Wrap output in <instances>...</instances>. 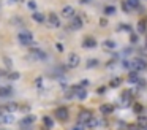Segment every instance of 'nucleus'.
<instances>
[{
	"mask_svg": "<svg viewBox=\"0 0 147 130\" xmlns=\"http://www.w3.org/2000/svg\"><path fill=\"white\" fill-rule=\"evenodd\" d=\"M112 110H114L112 105H101V106H100V111H101L103 114H111Z\"/></svg>",
	"mask_w": 147,
	"mask_h": 130,
	"instance_id": "4468645a",
	"label": "nucleus"
},
{
	"mask_svg": "<svg viewBox=\"0 0 147 130\" xmlns=\"http://www.w3.org/2000/svg\"><path fill=\"white\" fill-rule=\"evenodd\" d=\"M55 117H57L59 120H67L68 119V108L65 106H60L55 110Z\"/></svg>",
	"mask_w": 147,
	"mask_h": 130,
	"instance_id": "423d86ee",
	"label": "nucleus"
},
{
	"mask_svg": "<svg viewBox=\"0 0 147 130\" xmlns=\"http://www.w3.org/2000/svg\"><path fill=\"white\" fill-rule=\"evenodd\" d=\"M43 124H45L46 129H52V127H54V120H52V117H49V116L43 117Z\"/></svg>",
	"mask_w": 147,
	"mask_h": 130,
	"instance_id": "f8f14e48",
	"label": "nucleus"
},
{
	"mask_svg": "<svg viewBox=\"0 0 147 130\" xmlns=\"http://www.w3.org/2000/svg\"><path fill=\"white\" fill-rule=\"evenodd\" d=\"M98 65V60L96 59H90L89 62H87V67H89V68H93V67H96Z\"/></svg>",
	"mask_w": 147,
	"mask_h": 130,
	"instance_id": "5701e85b",
	"label": "nucleus"
},
{
	"mask_svg": "<svg viewBox=\"0 0 147 130\" xmlns=\"http://www.w3.org/2000/svg\"><path fill=\"white\" fill-rule=\"evenodd\" d=\"M73 21H71V29H74V30H78V29L82 27V19L79 18V16H73Z\"/></svg>",
	"mask_w": 147,
	"mask_h": 130,
	"instance_id": "9d476101",
	"label": "nucleus"
},
{
	"mask_svg": "<svg viewBox=\"0 0 147 130\" xmlns=\"http://www.w3.org/2000/svg\"><path fill=\"white\" fill-rule=\"evenodd\" d=\"M18 41H19L21 44H32L33 41V35L30 33V32H19V35H18Z\"/></svg>",
	"mask_w": 147,
	"mask_h": 130,
	"instance_id": "f257e3e1",
	"label": "nucleus"
},
{
	"mask_svg": "<svg viewBox=\"0 0 147 130\" xmlns=\"http://www.w3.org/2000/svg\"><path fill=\"white\" fill-rule=\"evenodd\" d=\"M120 84H122V78H112L111 82H109V86H111V87H119Z\"/></svg>",
	"mask_w": 147,
	"mask_h": 130,
	"instance_id": "6ab92c4d",
	"label": "nucleus"
},
{
	"mask_svg": "<svg viewBox=\"0 0 147 130\" xmlns=\"http://www.w3.org/2000/svg\"><path fill=\"white\" fill-rule=\"evenodd\" d=\"M0 130H5V129H0Z\"/></svg>",
	"mask_w": 147,
	"mask_h": 130,
	"instance_id": "58836bf2",
	"label": "nucleus"
},
{
	"mask_svg": "<svg viewBox=\"0 0 147 130\" xmlns=\"http://www.w3.org/2000/svg\"><path fill=\"white\" fill-rule=\"evenodd\" d=\"M7 110L13 113V111H16V110H18V105H16V103H10V105L7 106Z\"/></svg>",
	"mask_w": 147,
	"mask_h": 130,
	"instance_id": "b1692460",
	"label": "nucleus"
},
{
	"mask_svg": "<svg viewBox=\"0 0 147 130\" xmlns=\"http://www.w3.org/2000/svg\"><path fill=\"white\" fill-rule=\"evenodd\" d=\"M13 2H18V0H13Z\"/></svg>",
	"mask_w": 147,
	"mask_h": 130,
	"instance_id": "4c0bfd02",
	"label": "nucleus"
},
{
	"mask_svg": "<svg viewBox=\"0 0 147 130\" xmlns=\"http://www.w3.org/2000/svg\"><path fill=\"white\" fill-rule=\"evenodd\" d=\"M73 92L76 94V97L79 98V100H84V98L87 97V91L84 87H81V86H74L73 87Z\"/></svg>",
	"mask_w": 147,
	"mask_h": 130,
	"instance_id": "6e6552de",
	"label": "nucleus"
},
{
	"mask_svg": "<svg viewBox=\"0 0 147 130\" xmlns=\"http://www.w3.org/2000/svg\"><path fill=\"white\" fill-rule=\"evenodd\" d=\"M122 8H123V11H130V10H131V8H130V6H128L127 3H125V2L122 3Z\"/></svg>",
	"mask_w": 147,
	"mask_h": 130,
	"instance_id": "c756f323",
	"label": "nucleus"
},
{
	"mask_svg": "<svg viewBox=\"0 0 147 130\" xmlns=\"http://www.w3.org/2000/svg\"><path fill=\"white\" fill-rule=\"evenodd\" d=\"M125 3H127L131 10H134V8H138V6H139V0H125Z\"/></svg>",
	"mask_w": 147,
	"mask_h": 130,
	"instance_id": "a211bd4d",
	"label": "nucleus"
},
{
	"mask_svg": "<svg viewBox=\"0 0 147 130\" xmlns=\"http://www.w3.org/2000/svg\"><path fill=\"white\" fill-rule=\"evenodd\" d=\"M3 122H5V114L0 113V124H3Z\"/></svg>",
	"mask_w": 147,
	"mask_h": 130,
	"instance_id": "2f4dec72",
	"label": "nucleus"
},
{
	"mask_svg": "<svg viewBox=\"0 0 147 130\" xmlns=\"http://www.w3.org/2000/svg\"><path fill=\"white\" fill-rule=\"evenodd\" d=\"M92 117H93V116H92V113H90V111L84 110V111H81V113H79L78 120H79V124H82V125H84V124L87 125V124H89V120L92 119Z\"/></svg>",
	"mask_w": 147,
	"mask_h": 130,
	"instance_id": "7ed1b4c3",
	"label": "nucleus"
},
{
	"mask_svg": "<svg viewBox=\"0 0 147 130\" xmlns=\"http://www.w3.org/2000/svg\"><path fill=\"white\" fill-rule=\"evenodd\" d=\"M13 94V89L8 87V86H3V87H0V97H8V95Z\"/></svg>",
	"mask_w": 147,
	"mask_h": 130,
	"instance_id": "9b49d317",
	"label": "nucleus"
},
{
	"mask_svg": "<svg viewBox=\"0 0 147 130\" xmlns=\"http://www.w3.org/2000/svg\"><path fill=\"white\" fill-rule=\"evenodd\" d=\"M134 111H136V113H141V111H142V106H141V105H134Z\"/></svg>",
	"mask_w": 147,
	"mask_h": 130,
	"instance_id": "c85d7f7f",
	"label": "nucleus"
},
{
	"mask_svg": "<svg viewBox=\"0 0 147 130\" xmlns=\"http://www.w3.org/2000/svg\"><path fill=\"white\" fill-rule=\"evenodd\" d=\"M115 13V6H106L105 8V14L106 16H112Z\"/></svg>",
	"mask_w": 147,
	"mask_h": 130,
	"instance_id": "412c9836",
	"label": "nucleus"
},
{
	"mask_svg": "<svg viewBox=\"0 0 147 130\" xmlns=\"http://www.w3.org/2000/svg\"><path fill=\"white\" fill-rule=\"evenodd\" d=\"M8 78H10V79H19L21 78V75H19V73H10V75H8Z\"/></svg>",
	"mask_w": 147,
	"mask_h": 130,
	"instance_id": "393cba45",
	"label": "nucleus"
},
{
	"mask_svg": "<svg viewBox=\"0 0 147 130\" xmlns=\"http://www.w3.org/2000/svg\"><path fill=\"white\" fill-rule=\"evenodd\" d=\"M128 81L130 82H139V73L138 71H131L128 75Z\"/></svg>",
	"mask_w": 147,
	"mask_h": 130,
	"instance_id": "2eb2a0df",
	"label": "nucleus"
},
{
	"mask_svg": "<svg viewBox=\"0 0 147 130\" xmlns=\"http://www.w3.org/2000/svg\"><path fill=\"white\" fill-rule=\"evenodd\" d=\"M131 41H133V43H136V41H138V37H136V35H131Z\"/></svg>",
	"mask_w": 147,
	"mask_h": 130,
	"instance_id": "c9c22d12",
	"label": "nucleus"
},
{
	"mask_svg": "<svg viewBox=\"0 0 147 130\" xmlns=\"http://www.w3.org/2000/svg\"><path fill=\"white\" fill-rule=\"evenodd\" d=\"M103 46L108 48V49H114V48H115V43H114L112 40H105V41H103Z\"/></svg>",
	"mask_w": 147,
	"mask_h": 130,
	"instance_id": "aec40b11",
	"label": "nucleus"
},
{
	"mask_svg": "<svg viewBox=\"0 0 147 130\" xmlns=\"http://www.w3.org/2000/svg\"><path fill=\"white\" fill-rule=\"evenodd\" d=\"M27 6H29V8H30V10H35V8H36V3H35V2H33V0H30V2H29V3H27Z\"/></svg>",
	"mask_w": 147,
	"mask_h": 130,
	"instance_id": "a878e982",
	"label": "nucleus"
},
{
	"mask_svg": "<svg viewBox=\"0 0 147 130\" xmlns=\"http://www.w3.org/2000/svg\"><path fill=\"white\" fill-rule=\"evenodd\" d=\"M62 16H63V18H73L74 16V8L71 5H67V6H63V8H62Z\"/></svg>",
	"mask_w": 147,
	"mask_h": 130,
	"instance_id": "1a4fd4ad",
	"label": "nucleus"
},
{
	"mask_svg": "<svg viewBox=\"0 0 147 130\" xmlns=\"http://www.w3.org/2000/svg\"><path fill=\"white\" fill-rule=\"evenodd\" d=\"M35 119L36 117L33 116V114H29V116H26L22 120H21V127H22L24 130H29L30 127H32V124L35 122Z\"/></svg>",
	"mask_w": 147,
	"mask_h": 130,
	"instance_id": "20e7f679",
	"label": "nucleus"
},
{
	"mask_svg": "<svg viewBox=\"0 0 147 130\" xmlns=\"http://www.w3.org/2000/svg\"><path fill=\"white\" fill-rule=\"evenodd\" d=\"M48 22L51 27H60V19H59V16L55 14V13H49L48 14Z\"/></svg>",
	"mask_w": 147,
	"mask_h": 130,
	"instance_id": "0eeeda50",
	"label": "nucleus"
},
{
	"mask_svg": "<svg viewBox=\"0 0 147 130\" xmlns=\"http://www.w3.org/2000/svg\"><path fill=\"white\" fill-rule=\"evenodd\" d=\"M144 130H147V127H144Z\"/></svg>",
	"mask_w": 147,
	"mask_h": 130,
	"instance_id": "e433bc0d",
	"label": "nucleus"
},
{
	"mask_svg": "<svg viewBox=\"0 0 147 130\" xmlns=\"http://www.w3.org/2000/svg\"><path fill=\"white\" fill-rule=\"evenodd\" d=\"M36 86H38V87H41V86H43V82H41V78H38V79H36Z\"/></svg>",
	"mask_w": 147,
	"mask_h": 130,
	"instance_id": "473e14b6",
	"label": "nucleus"
},
{
	"mask_svg": "<svg viewBox=\"0 0 147 130\" xmlns=\"http://www.w3.org/2000/svg\"><path fill=\"white\" fill-rule=\"evenodd\" d=\"M106 87H98V94H105Z\"/></svg>",
	"mask_w": 147,
	"mask_h": 130,
	"instance_id": "72a5a7b5",
	"label": "nucleus"
},
{
	"mask_svg": "<svg viewBox=\"0 0 147 130\" xmlns=\"http://www.w3.org/2000/svg\"><path fill=\"white\" fill-rule=\"evenodd\" d=\"M120 29H122V30H127V32H131V25H128V24L120 25Z\"/></svg>",
	"mask_w": 147,
	"mask_h": 130,
	"instance_id": "bb28decb",
	"label": "nucleus"
},
{
	"mask_svg": "<svg viewBox=\"0 0 147 130\" xmlns=\"http://www.w3.org/2000/svg\"><path fill=\"white\" fill-rule=\"evenodd\" d=\"M138 32H139V33H144V32H146V22L144 21H141L139 24H138Z\"/></svg>",
	"mask_w": 147,
	"mask_h": 130,
	"instance_id": "4be33fe9",
	"label": "nucleus"
},
{
	"mask_svg": "<svg viewBox=\"0 0 147 130\" xmlns=\"http://www.w3.org/2000/svg\"><path fill=\"white\" fill-rule=\"evenodd\" d=\"M32 18H33V21H36V22H40V24H43L45 22V14H41V13H38V11H35L32 14Z\"/></svg>",
	"mask_w": 147,
	"mask_h": 130,
	"instance_id": "ddd939ff",
	"label": "nucleus"
},
{
	"mask_svg": "<svg viewBox=\"0 0 147 130\" xmlns=\"http://www.w3.org/2000/svg\"><path fill=\"white\" fill-rule=\"evenodd\" d=\"M131 65H133V68H134V71H142V70H146L147 68V63H146V60H142V59H136V60H133L131 62Z\"/></svg>",
	"mask_w": 147,
	"mask_h": 130,
	"instance_id": "39448f33",
	"label": "nucleus"
},
{
	"mask_svg": "<svg viewBox=\"0 0 147 130\" xmlns=\"http://www.w3.org/2000/svg\"><path fill=\"white\" fill-rule=\"evenodd\" d=\"M73 130H84V129H82V124H79V125H76Z\"/></svg>",
	"mask_w": 147,
	"mask_h": 130,
	"instance_id": "f704fd0d",
	"label": "nucleus"
},
{
	"mask_svg": "<svg viewBox=\"0 0 147 130\" xmlns=\"http://www.w3.org/2000/svg\"><path fill=\"white\" fill-rule=\"evenodd\" d=\"M138 127H147V117L146 116H138Z\"/></svg>",
	"mask_w": 147,
	"mask_h": 130,
	"instance_id": "f3484780",
	"label": "nucleus"
},
{
	"mask_svg": "<svg viewBox=\"0 0 147 130\" xmlns=\"http://www.w3.org/2000/svg\"><path fill=\"white\" fill-rule=\"evenodd\" d=\"M3 62L7 63V67H11V60L8 59V57H3Z\"/></svg>",
	"mask_w": 147,
	"mask_h": 130,
	"instance_id": "7c9ffc66",
	"label": "nucleus"
},
{
	"mask_svg": "<svg viewBox=\"0 0 147 130\" xmlns=\"http://www.w3.org/2000/svg\"><path fill=\"white\" fill-rule=\"evenodd\" d=\"M122 65H123V68H131V62H130V60H123Z\"/></svg>",
	"mask_w": 147,
	"mask_h": 130,
	"instance_id": "cd10ccee",
	"label": "nucleus"
},
{
	"mask_svg": "<svg viewBox=\"0 0 147 130\" xmlns=\"http://www.w3.org/2000/svg\"><path fill=\"white\" fill-rule=\"evenodd\" d=\"M68 67H70V68H76L78 65H79L81 63V57L78 56L76 52H71L70 56H68Z\"/></svg>",
	"mask_w": 147,
	"mask_h": 130,
	"instance_id": "f03ea898",
	"label": "nucleus"
},
{
	"mask_svg": "<svg viewBox=\"0 0 147 130\" xmlns=\"http://www.w3.org/2000/svg\"><path fill=\"white\" fill-rule=\"evenodd\" d=\"M82 44H84V48H95L96 46V41L93 40V38H86Z\"/></svg>",
	"mask_w": 147,
	"mask_h": 130,
	"instance_id": "dca6fc26",
	"label": "nucleus"
}]
</instances>
